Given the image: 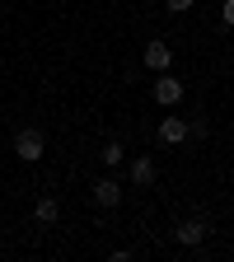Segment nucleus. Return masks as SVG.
Here are the masks:
<instances>
[{"label":"nucleus","mask_w":234,"mask_h":262,"mask_svg":"<svg viewBox=\"0 0 234 262\" xmlns=\"http://www.w3.org/2000/svg\"><path fill=\"white\" fill-rule=\"evenodd\" d=\"M42 150H47V141H42V131H38V126H24L19 136H14V155H19L24 164H38Z\"/></svg>","instance_id":"obj_1"},{"label":"nucleus","mask_w":234,"mask_h":262,"mask_svg":"<svg viewBox=\"0 0 234 262\" xmlns=\"http://www.w3.org/2000/svg\"><path fill=\"white\" fill-rule=\"evenodd\" d=\"M150 94H155V103H159V108H178V103H183V80H174V75H164V71H159V80H155Z\"/></svg>","instance_id":"obj_2"},{"label":"nucleus","mask_w":234,"mask_h":262,"mask_svg":"<svg viewBox=\"0 0 234 262\" xmlns=\"http://www.w3.org/2000/svg\"><path fill=\"white\" fill-rule=\"evenodd\" d=\"M206 229H211V225H206L202 215H197V220H183V225L174 229V239H178L183 248H197V244H202V239H206Z\"/></svg>","instance_id":"obj_3"},{"label":"nucleus","mask_w":234,"mask_h":262,"mask_svg":"<svg viewBox=\"0 0 234 262\" xmlns=\"http://www.w3.org/2000/svg\"><path fill=\"white\" fill-rule=\"evenodd\" d=\"M145 66H150L155 75L169 71V66H174V47H169V42H145Z\"/></svg>","instance_id":"obj_4"},{"label":"nucleus","mask_w":234,"mask_h":262,"mask_svg":"<svg viewBox=\"0 0 234 262\" xmlns=\"http://www.w3.org/2000/svg\"><path fill=\"white\" fill-rule=\"evenodd\" d=\"M187 136H192V131H187L183 117H164V122H159V141H164V145H183Z\"/></svg>","instance_id":"obj_5"},{"label":"nucleus","mask_w":234,"mask_h":262,"mask_svg":"<svg viewBox=\"0 0 234 262\" xmlns=\"http://www.w3.org/2000/svg\"><path fill=\"white\" fill-rule=\"evenodd\" d=\"M94 202H98V206H108V211L122 206V183H117V178H103V183L94 187Z\"/></svg>","instance_id":"obj_6"},{"label":"nucleus","mask_w":234,"mask_h":262,"mask_svg":"<svg viewBox=\"0 0 234 262\" xmlns=\"http://www.w3.org/2000/svg\"><path fill=\"white\" fill-rule=\"evenodd\" d=\"M131 183H136V187H150L155 183V159L150 155H136V159H131Z\"/></svg>","instance_id":"obj_7"},{"label":"nucleus","mask_w":234,"mask_h":262,"mask_svg":"<svg viewBox=\"0 0 234 262\" xmlns=\"http://www.w3.org/2000/svg\"><path fill=\"white\" fill-rule=\"evenodd\" d=\"M33 215H38V225H56L61 220V202H56V196H42V202L33 206Z\"/></svg>","instance_id":"obj_8"},{"label":"nucleus","mask_w":234,"mask_h":262,"mask_svg":"<svg viewBox=\"0 0 234 262\" xmlns=\"http://www.w3.org/2000/svg\"><path fill=\"white\" fill-rule=\"evenodd\" d=\"M98 159H103L108 169H117V164H122V141H108V145H103V155H98Z\"/></svg>","instance_id":"obj_9"},{"label":"nucleus","mask_w":234,"mask_h":262,"mask_svg":"<svg viewBox=\"0 0 234 262\" xmlns=\"http://www.w3.org/2000/svg\"><path fill=\"white\" fill-rule=\"evenodd\" d=\"M220 19H225V24L234 28V0H220Z\"/></svg>","instance_id":"obj_10"},{"label":"nucleus","mask_w":234,"mask_h":262,"mask_svg":"<svg viewBox=\"0 0 234 262\" xmlns=\"http://www.w3.org/2000/svg\"><path fill=\"white\" fill-rule=\"evenodd\" d=\"M192 5H197V0H169V10H174V14H183V10H192Z\"/></svg>","instance_id":"obj_11"}]
</instances>
